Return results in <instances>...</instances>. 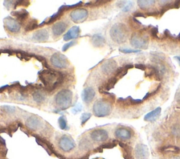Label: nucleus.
<instances>
[{
    "instance_id": "nucleus-1",
    "label": "nucleus",
    "mask_w": 180,
    "mask_h": 159,
    "mask_svg": "<svg viewBox=\"0 0 180 159\" xmlns=\"http://www.w3.org/2000/svg\"><path fill=\"white\" fill-rule=\"evenodd\" d=\"M111 38L116 42L121 43L127 39V29L123 24H117L111 29Z\"/></svg>"
},
{
    "instance_id": "nucleus-2",
    "label": "nucleus",
    "mask_w": 180,
    "mask_h": 159,
    "mask_svg": "<svg viewBox=\"0 0 180 159\" xmlns=\"http://www.w3.org/2000/svg\"><path fill=\"white\" fill-rule=\"evenodd\" d=\"M149 37L142 32H135L130 39L131 45L135 48L139 49H147L149 44Z\"/></svg>"
},
{
    "instance_id": "nucleus-3",
    "label": "nucleus",
    "mask_w": 180,
    "mask_h": 159,
    "mask_svg": "<svg viewBox=\"0 0 180 159\" xmlns=\"http://www.w3.org/2000/svg\"><path fill=\"white\" fill-rule=\"evenodd\" d=\"M111 105L110 103L103 100L98 101L94 105V113L97 116L103 117L109 115L111 112Z\"/></svg>"
},
{
    "instance_id": "nucleus-4",
    "label": "nucleus",
    "mask_w": 180,
    "mask_h": 159,
    "mask_svg": "<svg viewBox=\"0 0 180 159\" xmlns=\"http://www.w3.org/2000/svg\"><path fill=\"white\" fill-rule=\"evenodd\" d=\"M135 155L137 159H147L149 156V149L143 144H138L135 149Z\"/></svg>"
},
{
    "instance_id": "nucleus-5",
    "label": "nucleus",
    "mask_w": 180,
    "mask_h": 159,
    "mask_svg": "<svg viewBox=\"0 0 180 159\" xmlns=\"http://www.w3.org/2000/svg\"><path fill=\"white\" fill-rule=\"evenodd\" d=\"M59 146L61 149L64 151V152H69V151L72 150L75 147V144L71 138L68 136H63L60 140Z\"/></svg>"
},
{
    "instance_id": "nucleus-6",
    "label": "nucleus",
    "mask_w": 180,
    "mask_h": 159,
    "mask_svg": "<svg viewBox=\"0 0 180 159\" xmlns=\"http://www.w3.org/2000/svg\"><path fill=\"white\" fill-rule=\"evenodd\" d=\"M91 138L95 142H104L109 138V135L106 130L98 129L91 132Z\"/></svg>"
},
{
    "instance_id": "nucleus-7",
    "label": "nucleus",
    "mask_w": 180,
    "mask_h": 159,
    "mask_svg": "<svg viewBox=\"0 0 180 159\" xmlns=\"http://www.w3.org/2000/svg\"><path fill=\"white\" fill-rule=\"evenodd\" d=\"M116 67L117 63L115 61L109 60L102 65L101 69L103 71V72L105 73L106 74H111L112 72H113L115 70V69H116Z\"/></svg>"
},
{
    "instance_id": "nucleus-8",
    "label": "nucleus",
    "mask_w": 180,
    "mask_h": 159,
    "mask_svg": "<svg viewBox=\"0 0 180 159\" xmlns=\"http://www.w3.org/2000/svg\"><path fill=\"white\" fill-rule=\"evenodd\" d=\"M115 135L116 138L123 140H127L131 138L132 134L130 131L126 128H120L117 129L115 132Z\"/></svg>"
},
{
    "instance_id": "nucleus-9",
    "label": "nucleus",
    "mask_w": 180,
    "mask_h": 159,
    "mask_svg": "<svg viewBox=\"0 0 180 159\" xmlns=\"http://www.w3.org/2000/svg\"><path fill=\"white\" fill-rule=\"evenodd\" d=\"M63 94H61V92L60 93V94L57 95V103L58 105L63 107V108H66L69 106L70 102L71 100H70V97H64V93H65V91H63Z\"/></svg>"
},
{
    "instance_id": "nucleus-10",
    "label": "nucleus",
    "mask_w": 180,
    "mask_h": 159,
    "mask_svg": "<svg viewBox=\"0 0 180 159\" xmlns=\"http://www.w3.org/2000/svg\"><path fill=\"white\" fill-rule=\"evenodd\" d=\"M161 113V107H157L154 110L151 111V112L148 113V114L144 116V121H155L156 119L158 118Z\"/></svg>"
},
{
    "instance_id": "nucleus-11",
    "label": "nucleus",
    "mask_w": 180,
    "mask_h": 159,
    "mask_svg": "<svg viewBox=\"0 0 180 159\" xmlns=\"http://www.w3.org/2000/svg\"><path fill=\"white\" fill-rule=\"evenodd\" d=\"M26 126L29 128L33 129V130H36V129H38L40 127L41 121L37 117H30L26 121Z\"/></svg>"
},
{
    "instance_id": "nucleus-12",
    "label": "nucleus",
    "mask_w": 180,
    "mask_h": 159,
    "mask_svg": "<svg viewBox=\"0 0 180 159\" xmlns=\"http://www.w3.org/2000/svg\"><path fill=\"white\" fill-rule=\"evenodd\" d=\"M65 62H67L66 59L65 57H64L62 55H57V56H54V57H53L52 58V63L53 64L54 63L55 66L60 67V68H63V67H65Z\"/></svg>"
},
{
    "instance_id": "nucleus-13",
    "label": "nucleus",
    "mask_w": 180,
    "mask_h": 159,
    "mask_svg": "<svg viewBox=\"0 0 180 159\" xmlns=\"http://www.w3.org/2000/svg\"><path fill=\"white\" fill-rule=\"evenodd\" d=\"M180 7V1H176L175 2H170L167 4V5L164 6L161 8V11H160V15H163L166 11L172 9H179Z\"/></svg>"
},
{
    "instance_id": "nucleus-14",
    "label": "nucleus",
    "mask_w": 180,
    "mask_h": 159,
    "mask_svg": "<svg viewBox=\"0 0 180 159\" xmlns=\"http://www.w3.org/2000/svg\"><path fill=\"white\" fill-rule=\"evenodd\" d=\"M95 95L94 91L92 90L91 88H88L84 91L83 93V100L85 102L89 103L92 100Z\"/></svg>"
},
{
    "instance_id": "nucleus-15",
    "label": "nucleus",
    "mask_w": 180,
    "mask_h": 159,
    "mask_svg": "<svg viewBox=\"0 0 180 159\" xmlns=\"http://www.w3.org/2000/svg\"><path fill=\"white\" fill-rule=\"evenodd\" d=\"M155 1L154 0H147V1L141 0V1H137L139 7L143 10L151 9V7H153L155 5Z\"/></svg>"
},
{
    "instance_id": "nucleus-16",
    "label": "nucleus",
    "mask_w": 180,
    "mask_h": 159,
    "mask_svg": "<svg viewBox=\"0 0 180 159\" xmlns=\"http://www.w3.org/2000/svg\"><path fill=\"white\" fill-rule=\"evenodd\" d=\"M65 27H66V26L63 23H58L54 25V27H53V33L56 35H61L65 29Z\"/></svg>"
},
{
    "instance_id": "nucleus-17",
    "label": "nucleus",
    "mask_w": 180,
    "mask_h": 159,
    "mask_svg": "<svg viewBox=\"0 0 180 159\" xmlns=\"http://www.w3.org/2000/svg\"><path fill=\"white\" fill-rule=\"evenodd\" d=\"M87 13L85 10H82V11H74L71 14L72 18L74 20V21H77V20H83L85 18V16H82L81 14L83 15L84 13Z\"/></svg>"
},
{
    "instance_id": "nucleus-18",
    "label": "nucleus",
    "mask_w": 180,
    "mask_h": 159,
    "mask_svg": "<svg viewBox=\"0 0 180 159\" xmlns=\"http://www.w3.org/2000/svg\"><path fill=\"white\" fill-rule=\"evenodd\" d=\"M117 81H118V79L115 78V77H113V78H111L109 81H108L106 85V87H105L106 90L109 91L110 89L113 88L115 83H117Z\"/></svg>"
},
{
    "instance_id": "nucleus-19",
    "label": "nucleus",
    "mask_w": 180,
    "mask_h": 159,
    "mask_svg": "<svg viewBox=\"0 0 180 159\" xmlns=\"http://www.w3.org/2000/svg\"><path fill=\"white\" fill-rule=\"evenodd\" d=\"M179 148L177 146H165V147L163 148V151L165 152H172V153H177L179 152Z\"/></svg>"
},
{
    "instance_id": "nucleus-20",
    "label": "nucleus",
    "mask_w": 180,
    "mask_h": 159,
    "mask_svg": "<svg viewBox=\"0 0 180 159\" xmlns=\"http://www.w3.org/2000/svg\"><path fill=\"white\" fill-rule=\"evenodd\" d=\"M59 124L61 128L63 129V130H65V129L67 128L66 120H65V118L64 116H62L59 119Z\"/></svg>"
},
{
    "instance_id": "nucleus-21",
    "label": "nucleus",
    "mask_w": 180,
    "mask_h": 159,
    "mask_svg": "<svg viewBox=\"0 0 180 159\" xmlns=\"http://www.w3.org/2000/svg\"><path fill=\"white\" fill-rule=\"evenodd\" d=\"M120 51L122 53H125V54H128V53H139L140 50H135V49H120Z\"/></svg>"
},
{
    "instance_id": "nucleus-22",
    "label": "nucleus",
    "mask_w": 180,
    "mask_h": 159,
    "mask_svg": "<svg viewBox=\"0 0 180 159\" xmlns=\"http://www.w3.org/2000/svg\"><path fill=\"white\" fill-rule=\"evenodd\" d=\"M158 28L157 27H152L151 29V35L152 37H153L154 38H158Z\"/></svg>"
},
{
    "instance_id": "nucleus-23",
    "label": "nucleus",
    "mask_w": 180,
    "mask_h": 159,
    "mask_svg": "<svg viewBox=\"0 0 180 159\" xmlns=\"http://www.w3.org/2000/svg\"><path fill=\"white\" fill-rule=\"evenodd\" d=\"M91 117V114H84L81 117L82 119V124H84Z\"/></svg>"
},
{
    "instance_id": "nucleus-24",
    "label": "nucleus",
    "mask_w": 180,
    "mask_h": 159,
    "mask_svg": "<svg viewBox=\"0 0 180 159\" xmlns=\"http://www.w3.org/2000/svg\"><path fill=\"white\" fill-rule=\"evenodd\" d=\"M129 97V102H130V104L131 105H138L139 104V103H141L142 102V100H137V99H133L131 97Z\"/></svg>"
},
{
    "instance_id": "nucleus-25",
    "label": "nucleus",
    "mask_w": 180,
    "mask_h": 159,
    "mask_svg": "<svg viewBox=\"0 0 180 159\" xmlns=\"http://www.w3.org/2000/svg\"><path fill=\"white\" fill-rule=\"evenodd\" d=\"M158 14H160V12L158 11H150L146 13V15H149V16H156Z\"/></svg>"
},
{
    "instance_id": "nucleus-26",
    "label": "nucleus",
    "mask_w": 180,
    "mask_h": 159,
    "mask_svg": "<svg viewBox=\"0 0 180 159\" xmlns=\"http://www.w3.org/2000/svg\"><path fill=\"white\" fill-rule=\"evenodd\" d=\"M135 67L137 69H141V70H142V71H145L146 69H147V68L146 65H142V64H137V65H135Z\"/></svg>"
},
{
    "instance_id": "nucleus-27",
    "label": "nucleus",
    "mask_w": 180,
    "mask_h": 159,
    "mask_svg": "<svg viewBox=\"0 0 180 159\" xmlns=\"http://www.w3.org/2000/svg\"><path fill=\"white\" fill-rule=\"evenodd\" d=\"M133 15L135 17H142V18L147 17L146 13H141V12H135V13H133Z\"/></svg>"
},
{
    "instance_id": "nucleus-28",
    "label": "nucleus",
    "mask_w": 180,
    "mask_h": 159,
    "mask_svg": "<svg viewBox=\"0 0 180 159\" xmlns=\"http://www.w3.org/2000/svg\"><path fill=\"white\" fill-rule=\"evenodd\" d=\"M132 2H129V4H127V5H126V7H125L123 8V11H128L129 10H130V9L132 8Z\"/></svg>"
},
{
    "instance_id": "nucleus-29",
    "label": "nucleus",
    "mask_w": 180,
    "mask_h": 159,
    "mask_svg": "<svg viewBox=\"0 0 180 159\" xmlns=\"http://www.w3.org/2000/svg\"><path fill=\"white\" fill-rule=\"evenodd\" d=\"M150 95H151V94H150L149 93H147V94L145 95L144 97V100H147V99L150 96Z\"/></svg>"
},
{
    "instance_id": "nucleus-30",
    "label": "nucleus",
    "mask_w": 180,
    "mask_h": 159,
    "mask_svg": "<svg viewBox=\"0 0 180 159\" xmlns=\"http://www.w3.org/2000/svg\"><path fill=\"white\" fill-rule=\"evenodd\" d=\"M175 58L178 61V62H179V65H180V56H175Z\"/></svg>"
},
{
    "instance_id": "nucleus-31",
    "label": "nucleus",
    "mask_w": 180,
    "mask_h": 159,
    "mask_svg": "<svg viewBox=\"0 0 180 159\" xmlns=\"http://www.w3.org/2000/svg\"><path fill=\"white\" fill-rule=\"evenodd\" d=\"M171 159H180V157L179 156H175V157H173Z\"/></svg>"
},
{
    "instance_id": "nucleus-32",
    "label": "nucleus",
    "mask_w": 180,
    "mask_h": 159,
    "mask_svg": "<svg viewBox=\"0 0 180 159\" xmlns=\"http://www.w3.org/2000/svg\"><path fill=\"white\" fill-rule=\"evenodd\" d=\"M178 39H179V40H180V33H179V35H178Z\"/></svg>"
}]
</instances>
